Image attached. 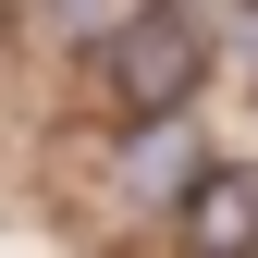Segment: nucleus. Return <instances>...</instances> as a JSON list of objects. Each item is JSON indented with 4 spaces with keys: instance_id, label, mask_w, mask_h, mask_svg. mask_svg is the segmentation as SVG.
Listing matches in <instances>:
<instances>
[{
    "instance_id": "nucleus-3",
    "label": "nucleus",
    "mask_w": 258,
    "mask_h": 258,
    "mask_svg": "<svg viewBox=\"0 0 258 258\" xmlns=\"http://www.w3.org/2000/svg\"><path fill=\"white\" fill-rule=\"evenodd\" d=\"M197 136H184V123H148L136 148H123V184H136V197H197Z\"/></svg>"
},
{
    "instance_id": "nucleus-2",
    "label": "nucleus",
    "mask_w": 258,
    "mask_h": 258,
    "mask_svg": "<svg viewBox=\"0 0 258 258\" xmlns=\"http://www.w3.org/2000/svg\"><path fill=\"white\" fill-rule=\"evenodd\" d=\"M184 258H258V172L209 160L197 197H184Z\"/></svg>"
},
{
    "instance_id": "nucleus-1",
    "label": "nucleus",
    "mask_w": 258,
    "mask_h": 258,
    "mask_svg": "<svg viewBox=\"0 0 258 258\" xmlns=\"http://www.w3.org/2000/svg\"><path fill=\"white\" fill-rule=\"evenodd\" d=\"M74 37L99 49L111 99L136 123H184V99H197V74H209V25L197 13H86Z\"/></svg>"
}]
</instances>
